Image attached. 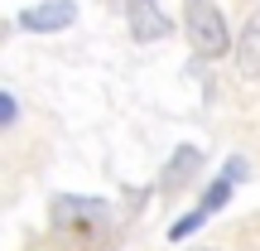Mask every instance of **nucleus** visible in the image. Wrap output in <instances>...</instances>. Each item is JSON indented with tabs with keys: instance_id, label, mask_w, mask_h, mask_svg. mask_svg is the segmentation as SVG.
<instances>
[{
	"instance_id": "obj_1",
	"label": "nucleus",
	"mask_w": 260,
	"mask_h": 251,
	"mask_svg": "<svg viewBox=\"0 0 260 251\" xmlns=\"http://www.w3.org/2000/svg\"><path fill=\"white\" fill-rule=\"evenodd\" d=\"M53 227L73 242H102L111 237V208L102 198H82V193H58L53 198Z\"/></svg>"
},
{
	"instance_id": "obj_2",
	"label": "nucleus",
	"mask_w": 260,
	"mask_h": 251,
	"mask_svg": "<svg viewBox=\"0 0 260 251\" xmlns=\"http://www.w3.org/2000/svg\"><path fill=\"white\" fill-rule=\"evenodd\" d=\"M183 29H188V44H193L198 58H222V53H232L226 15L212 5V0H188V5H183Z\"/></svg>"
},
{
	"instance_id": "obj_3",
	"label": "nucleus",
	"mask_w": 260,
	"mask_h": 251,
	"mask_svg": "<svg viewBox=\"0 0 260 251\" xmlns=\"http://www.w3.org/2000/svg\"><path fill=\"white\" fill-rule=\"evenodd\" d=\"M73 19H77L73 0H39V5L19 10V29H29V34H53V29H68Z\"/></svg>"
},
{
	"instance_id": "obj_4",
	"label": "nucleus",
	"mask_w": 260,
	"mask_h": 251,
	"mask_svg": "<svg viewBox=\"0 0 260 251\" xmlns=\"http://www.w3.org/2000/svg\"><path fill=\"white\" fill-rule=\"evenodd\" d=\"M198 169H203V155H198L193 145H178L174 155H169L164 174H159V188H164L169 198H174V193H183V188L198 179Z\"/></svg>"
},
{
	"instance_id": "obj_5",
	"label": "nucleus",
	"mask_w": 260,
	"mask_h": 251,
	"mask_svg": "<svg viewBox=\"0 0 260 251\" xmlns=\"http://www.w3.org/2000/svg\"><path fill=\"white\" fill-rule=\"evenodd\" d=\"M169 29H174V19H169L154 0H130V34H135L140 44H154V39H164Z\"/></svg>"
},
{
	"instance_id": "obj_6",
	"label": "nucleus",
	"mask_w": 260,
	"mask_h": 251,
	"mask_svg": "<svg viewBox=\"0 0 260 251\" xmlns=\"http://www.w3.org/2000/svg\"><path fill=\"white\" fill-rule=\"evenodd\" d=\"M241 68H246V73H260V15L251 19V29H246V44H241Z\"/></svg>"
},
{
	"instance_id": "obj_7",
	"label": "nucleus",
	"mask_w": 260,
	"mask_h": 251,
	"mask_svg": "<svg viewBox=\"0 0 260 251\" xmlns=\"http://www.w3.org/2000/svg\"><path fill=\"white\" fill-rule=\"evenodd\" d=\"M226 198H232V179H217V184H207V193H203V203H198V208H203V213L212 217L217 208L226 203Z\"/></svg>"
},
{
	"instance_id": "obj_8",
	"label": "nucleus",
	"mask_w": 260,
	"mask_h": 251,
	"mask_svg": "<svg viewBox=\"0 0 260 251\" xmlns=\"http://www.w3.org/2000/svg\"><path fill=\"white\" fill-rule=\"evenodd\" d=\"M203 222H207V213H203V208H193V213H183L174 227H169V237H174V242H183V237H193Z\"/></svg>"
},
{
	"instance_id": "obj_9",
	"label": "nucleus",
	"mask_w": 260,
	"mask_h": 251,
	"mask_svg": "<svg viewBox=\"0 0 260 251\" xmlns=\"http://www.w3.org/2000/svg\"><path fill=\"white\" fill-rule=\"evenodd\" d=\"M15 121H19V102H15L10 92H0V130L15 126Z\"/></svg>"
},
{
	"instance_id": "obj_10",
	"label": "nucleus",
	"mask_w": 260,
	"mask_h": 251,
	"mask_svg": "<svg viewBox=\"0 0 260 251\" xmlns=\"http://www.w3.org/2000/svg\"><path fill=\"white\" fill-rule=\"evenodd\" d=\"M222 179L241 184V179H246V159H241V155H232V159H226V174H222Z\"/></svg>"
}]
</instances>
